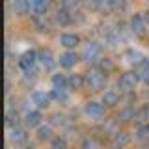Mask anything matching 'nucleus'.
Segmentation results:
<instances>
[{
	"instance_id": "nucleus-1",
	"label": "nucleus",
	"mask_w": 149,
	"mask_h": 149,
	"mask_svg": "<svg viewBox=\"0 0 149 149\" xmlns=\"http://www.w3.org/2000/svg\"><path fill=\"white\" fill-rule=\"evenodd\" d=\"M104 82H106V77L102 71H91L88 74V84H90V88H93V90L104 88Z\"/></svg>"
},
{
	"instance_id": "nucleus-2",
	"label": "nucleus",
	"mask_w": 149,
	"mask_h": 149,
	"mask_svg": "<svg viewBox=\"0 0 149 149\" xmlns=\"http://www.w3.org/2000/svg\"><path fill=\"white\" fill-rule=\"evenodd\" d=\"M136 82H138V74L134 73H125L123 77L119 78V88L123 91H132L136 88Z\"/></svg>"
},
{
	"instance_id": "nucleus-3",
	"label": "nucleus",
	"mask_w": 149,
	"mask_h": 149,
	"mask_svg": "<svg viewBox=\"0 0 149 149\" xmlns=\"http://www.w3.org/2000/svg\"><path fill=\"white\" fill-rule=\"evenodd\" d=\"M36 58H37V56H36V52H34V50H28V52H24V54L21 56V62H19V63H21V67L24 69V71H26L28 74H30V71L34 73Z\"/></svg>"
},
{
	"instance_id": "nucleus-4",
	"label": "nucleus",
	"mask_w": 149,
	"mask_h": 149,
	"mask_svg": "<svg viewBox=\"0 0 149 149\" xmlns=\"http://www.w3.org/2000/svg\"><path fill=\"white\" fill-rule=\"evenodd\" d=\"M101 54V47L97 43H90L86 47V50H84V60H88V62H95L97 58H99Z\"/></svg>"
},
{
	"instance_id": "nucleus-5",
	"label": "nucleus",
	"mask_w": 149,
	"mask_h": 149,
	"mask_svg": "<svg viewBox=\"0 0 149 149\" xmlns=\"http://www.w3.org/2000/svg\"><path fill=\"white\" fill-rule=\"evenodd\" d=\"M11 142L15 143V146H22V143H26V140H28V134H26V130L24 129H13L11 130Z\"/></svg>"
},
{
	"instance_id": "nucleus-6",
	"label": "nucleus",
	"mask_w": 149,
	"mask_h": 149,
	"mask_svg": "<svg viewBox=\"0 0 149 149\" xmlns=\"http://www.w3.org/2000/svg\"><path fill=\"white\" fill-rule=\"evenodd\" d=\"M130 26H132L134 34L142 36L143 32H146V19H143L142 15H134V17H132V21H130Z\"/></svg>"
},
{
	"instance_id": "nucleus-7",
	"label": "nucleus",
	"mask_w": 149,
	"mask_h": 149,
	"mask_svg": "<svg viewBox=\"0 0 149 149\" xmlns=\"http://www.w3.org/2000/svg\"><path fill=\"white\" fill-rule=\"evenodd\" d=\"M30 8H32L30 0H15V2H13V11H15L17 15H26V13L30 11Z\"/></svg>"
},
{
	"instance_id": "nucleus-8",
	"label": "nucleus",
	"mask_w": 149,
	"mask_h": 149,
	"mask_svg": "<svg viewBox=\"0 0 149 149\" xmlns=\"http://www.w3.org/2000/svg\"><path fill=\"white\" fill-rule=\"evenodd\" d=\"M77 60H78V56L74 54V52H65L60 56V65L65 69H69V67H73L74 63H77Z\"/></svg>"
},
{
	"instance_id": "nucleus-9",
	"label": "nucleus",
	"mask_w": 149,
	"mask_h": 149,
	"mask_svg": "<svg viewBox=\"0 0 149 149\" xmlns=\"http://www.w3.org/2000/svg\"><path fill=\"white\" fill-rule=\"evenodd\" d=\"M86 114L90 116V118H101L102 116V104H99V102H88Z\"/></svg>"
},
{
	"instance_id": "nucleus-10",
	"label": "nucleus",
	"mask_w": 149,
	"mask_h": 149,
	"mask_svg": "<svg viewBox=\"0 0 149 149\" xmlns=\"http://www.w3.org/2000/svg\"><path fill=\"white\" fill-rule=\"evenodd\" d=\"M32 101L36 102L39 108H45V106H49V101H50V95H47V93H41V91H36L34 95H32Z\"/></svg>"
},
{
	"instance_id": "nucleus-11",
	"label": "nucleus",
	"mask_w": 149,
	"mask_h": 149,
	"mask_svg": "<svg viewBox=\"0 0 149 149\" xmlns=\"http://www.w3.org/2000/svg\"><path fill=\"white\" fill-rule=\"evenodd\" d=\"M118 101H119V95L114 90L104 91V95H102V104H106V106H116Z\"/></svg>"
},
{
	"instance_id": "nucleus-12",
	"label": "nucleus",
	"mask_w": 149,
	"mask_h": 149,
	"mask_svg": "<svg viewBox=\"0 0 149 149\" xmlns=\"http://www.w3.org/2000/svg\"><path fill=\"white\" fill-rule=\"evenodd\" d=\"M78 36H74V34H63L62 36V45L65 47V49H73V47H77L78 45Z\"/></svg>"
},
{
	"instance_id": "nucleus-13",
	"label": "nucleus",
	"mask_w": 149,
	"mask_h": 149,
	"mask_svg": "<svg viewBox=\"0 0 149 149\" xmlns=\"http://www.w3.org/2000/svg\"><path fill=\"white\" fill-rule=\"evenodd\" d=\"M52 84H54V90H60V91H63V90H67V86H69V80L63 77V74H56V77L52 78Z\"/></svg>"
},
{
	"instance_id": "nucleus-14",
	"label": "nucleus",
	"mask_w": 149,
	"mask_h": 149,
	"mask_svg": "<svg viewBox=\"0 0 149 149\" xmlns=\"http://www.w3.org/2000/svg\"><path fill=\"white\" fill-rule=\"evenodd\" d=\"M39 123H41V114L37 110L28 112V114H26V125H28V127H37Z\"/></svg>"
},
{
	"instance_id": "nucleus-15",
	"label": "nucleus",
	"mask_w": 149,
	"mask_h": 149,
	"mask_svg": "<svg viewBox=\"0 0 149 149\" xmlns=\"http://www.w3.org/2000/svg\"><path fill=\"white\" fill-rule=\"evenodd\" d=\"M41 62H43V65L47 69H52L54 67V56H52V52H50V50H43V52H41Z\"/></svg>"
},
{
	"instance_id": "nucleus-16",
	"label": "nucleus",
	"mask_w": 149,
	"mask_h": 149,
	"mask_svg": "<svg viewBox=\"0 0 149 149\" xmlns=\"http://www.w3.org/2000/svg\"><path fill=\"white\" fill-rule=\"evenodd\" d=\"M138 78L140 80H143L146 84H149V62H142V65H140L138 69Z\"/></svg>"
},
{
	"instance_id": "nucleus-17",
	"label": "nucleus",
	"mask_w": 149,
	"mask_h": 149,
	"mask_svg": "<svg viewBox=\"0 0 149 149\" xmlns=\"http://www.w3.org/2000/svg\"><path fill=\"white\" fill-rule=\"evenodd\" d=\"M32 4V9H34L36 13H45L47 8H49V2L47 0H30Z\"/></svg>"
},
{
	"instance_id": "nucleus-18",
	"label": "nucleus",
	"mask_w": 149,
	"mask_h": 149,
	"mask_svg": "<svg viewBox=\"0 0 149 149\" xmlns=\"http://www.w3.org/2000/svg\"><path fill=\"white\" fill-rule=\"evenodd\" d=\"M112 143H114L116 147L121 149V147H125V146L129 143V136H127L125 132H118V134L114 136V140H112Z\"/></svg>"
},
{
	"instance_id": "nucleus-19",
	"label": "nucleus",
	"mask_w": 149,
	"mask_h": 149,
	"mask_svg": "<svg viewBox=\"0 0 149 149\" xmlns=\"http://www.w3.org/2000/svg\"><path fill=\"white\" fill-rule=\"evenodd\" d=\"M69 86H71L73 90H82V86H84V78L80 77V74H73V77L69 78Z\"/></svg>"
},
{
	"instance_id": "nucleus-20",
	"label": "nucleus",
	"mask_w": 149,
	"mask_h": 149,
	"mask_svg": "<svg viewBox=\"0 0 149 149\" xmlns=\"http://www.w3.org/2000/svg\"><path fill=\"white\" fill-rule=\"evenodd\" d=\"M138 140H140L142 143H149V125L138 129Z\"/></svg>"
},
{
	"instance_id": "nucleus-21",
	"label": "nucleus",
	"mask_w": 149,
	"mask_h": 149,
	"mask_svg": "<svg viewBox=\"0 0 149 149\" xmlns=\"http://www.w3.org/2000/svg\"><path fill=\"white\" fill-rule=\"evenodd\" d=\"M58 22H60V24H69V22H71V15H69L67 9L58 11Z\"/></svg>"
},
{
	"instance_id": "nucleus-22",
	"label": "nucleus",
	"mask_w": 149,
	"mask_h": 149,
	"mask_svg": "<svg viewBox=\"0 0 149 149\" xmlns=\"http://www.w3.org/2000/svg\"><path fill=\"white\" fill-rule=\"evenodd\" d=\"M37 138L39 140H49L50 138V129L49 127H39L37 129Z\"/></svg>"
},
{
	"instance_id": "nucleus-23",
	"label": "nucleus",
	"mask_w": 149,
	"mask_h": 149,
	"mask_svg": "<svg viewBox=\"0 0 149 149\" xmlns=\"http://www.w3.org/2000/svg\"><path fill=\"white\" fill-rule=\"evenodd\" d=\"M52 147L54 149H67V142L63 138H56V140H52Z\"/></svg>"
},
{
	"instance_id": "nucleus-24",
	"label": "nucleus",
	"mask_w": 149,
	"mask_h": 149,
	"mask_svg": "<svg viewBox=\"0 0 149 149\" xmlns=\"http://www.w3.org/2000/svg\"><path fill=\"white\" fill-rule=\"evenodd\" d=\"M50 97H52V99H56V101H65V99H67V97H65V93L60 91V90H54L52 93H50Z\"/></svg>"
},
{
	"instance_id": "nucleus-25",
	"label": "nucleus",
	"mask_w": 149,
	"mask_h": 149,
	"mask_svg": "<svg viewBox=\"0 0 149 149\" xmlns=\"http://www.w3.org/2000/svg\"><path fill=\"white\" fill-rule=\"evenodd\" d=\"M101 67L102 69H106V71H108V69H112V62H110V60H102V62H101Z\"/></svg>"
},
{
	"instance_id": "nucleus-26",
	"label": "nucleus",
	"mask_w": 149,
	"mask_h": 149,
	"mask_svg": "<svg viewBox=\"0 0 149 149\" xmlns=\"http://www.w3.org/2000/svg\"><path fill=\"white\" fill-rule=\"evenodd\" d=\"M78 0H63V8H71V6H77Z\"/></svg>"
},
{
	"instance_id": "nucleus-27",
	"label": "nucleus",
	"mask_w": 149,
	"mask_h": 149,
	"mask_svg": "<svg viewBox=\"0 0 149 149\" xmlns=\"http://www.w3.org/2000/svg\"><path fill=\"white\" fill-rule=\"evenodd\" d=\"M130 116H132V112H130V110H125V112H121V116H119V118L127 121V118H130Z\"/></svg>"
},
{
	"instance_id": "nucleus-28",
	"label": "nucleus",
	"mask_w": 149,
	"mask_h": 149,
	"mask_svg": "<svg viewBox=\"0 0 149 149\" xmlns=\"http://www.w3.org/2000/svg\"><path fill=\"white\" fill-rule=\"evenodd\" d=\"M52 123H56V125L60 123V125H62L63 123V121H62V116H52Z\"/></svg>"
},
{
	"instance_id": "nucleus-29",
	"label": "nucleus",
	"mask_w": 149,
	"mask_h": 149,
	"mask_svg": "<svg viewBox=\"0 0 149 149\" xmlns=\"http://www.w3.org/2000/svg\"><path fill=\"white\" fill-rule=\"evenodd\" d=\"M110 4H112V6H123L125 0H110Z\"/></svg>"
},
{
	"instance_id": "nucleus-30",
	"label": "nucleus",
	"mask_w": 149,
	"mask_h": 149,
	"mask_svg": "<svg viewBox=\"0 0 149 149\" xmlns=\"http://www.w3.org/2000/svg\"><path fill=\"white\" fill-rule=\"evenodd\" d=\"M146 21L149 22V9H147V11H146Z\"/></svg>"
}]
</instances>
